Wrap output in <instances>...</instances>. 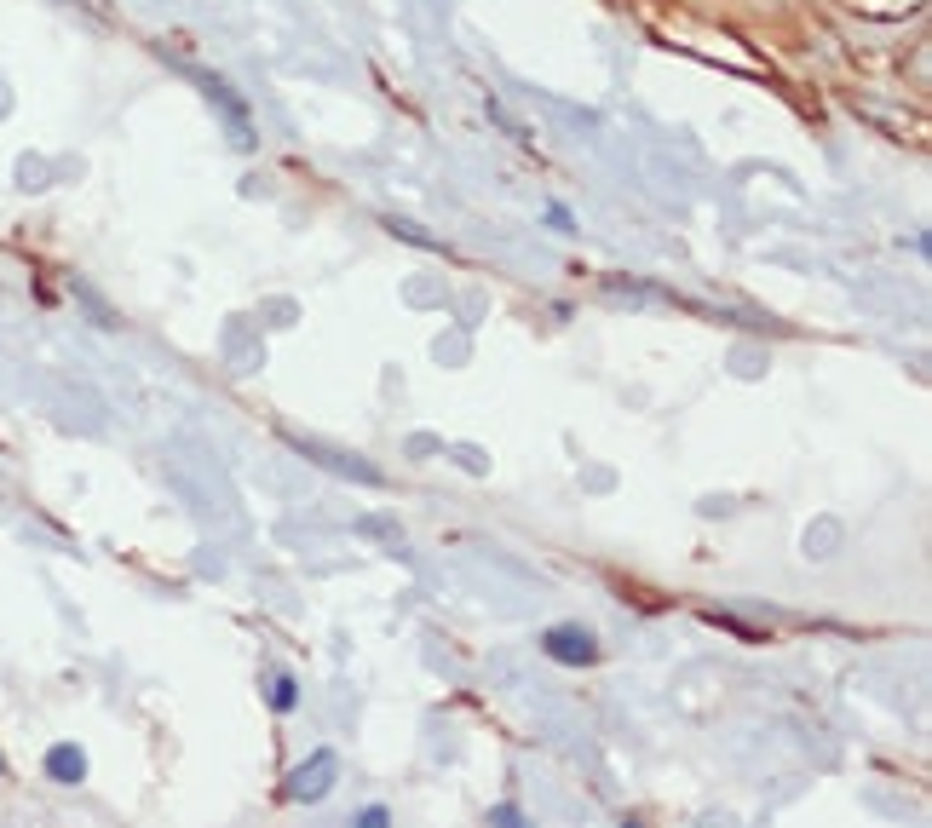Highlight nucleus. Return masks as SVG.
Returning <instances> with one entry per match:
<instances>
[{"instance_id": "f257e3e1", "label": "nucleus", "mask_w": 932, "mask_h": 828, "mask_svg": "<svg viewBox=\"0 0 932 828\" xmlns=\"http://www.w3.org/2000/svg\"><path fill=\"white\" fill-rule=\"evenodd\" d=\"M541 644H547L553 662H593V656H599V639H593L587 627H553Z\"/></svg>"}, {"instance_id": "f03ea898", "label": "nucleus", "mask_w": 932, "mask_h": 828, "mask_svg": "<svg viewBox=\"0 0 932 828\" xmlns=\"http://www.w3.org/2000/svg\"><path fill=\"white\" fill-rule=\"evenodd\" d=\"M47 777L64 782V788H75V782L87 777V754H81V748H70V742H58V748L47 754Z\"/></svg>"}, {"instance_id": "7ed1b4c3", "label": "nucleus", "mask_w": 932, "mask_h": 828, "mask_svg": "<svg viewBox=\"0 0 932 828\" xmlns=\"http://www.w3.org/2000/svg\"><path fill=\"white\" fill-rule=\"evenodd\" d=\"M271 702H277L282 713L294 708V679H277V685H271Z\"/></svg>"}, {"instance_id": "20e7f679", "label": "nucleus", "mask_w": 932, "mask_h": 828, "mask_svg": "<svg viewBox=\"0 0 932 828\" xmlns=\"http://www.w3.org/2000/svg\"><path fill=\"white\" fill-rule=\"evenodd\" d=\"M0 771H6V765H0Z\"/></svg>"}]
</instances>
